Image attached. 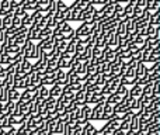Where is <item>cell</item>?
I'll use <instances>...</instances> for the list:
<instances>
[{
	"instance_id": "681fc988",
	"label": "cell",
	"mask_w": 160,
	"mask_h": 135,
	"mask_svg": "<svg viewBox=\"0 0 160 135\" xmlns=\"http://www.w3.org/2000/svg\"><path fill=\"white\" fill-rule=\"evenodd\" d=\"M152 135H160V130H159V131H155V132H153Z\"/></svg>"
},
{
	"instance_id": "d590c367",
	"label": "cell",
	"mask_w": 160,
	"mask_h": 135,
	"mask_svg": "<svg viewBox=\"0 0 160 135\" xmlns=\"http://www.w3.org/2000/svg\"><path fill=\"white\" fill-rule=\"evenodd\" d=\"M10 62V55L7 52H4V49H0V64H7Z\"/></svg>"
},
{
	"instance_id": "c3c4849f",
	"label": "cell",
	"mask_w": 160,
	"mask_h": 135,
	"mask_svg": "<svg viewBox=\"0 0 160 135\" xmlns=\"http://www.w3.org/2000/svg\"><path fill=\"white\" fill-rule=\"evenodd\" d=\"M107 3H112V4H115V3H118V0H107Z\"/></svg>"
},
{
	"instance_id": "ffe728a7",
	"label": "cell",
	"mask_w": 160,
	"mask_h": 135,
	"mask_svg": "<svg viewBox=\"0 0 160 135\" xmlns=\"http://www.w3.org/2000/svg\"><path fill=\"white\" fill-rule=\"evenodd\" d=\"M11 7H10V0H0V14L4 16V14L10 13Z\"/></svg>"
},
{
	"instance_id": "7bdbcfd3",
	"label": "cell",
	"mask_w": 160,
	"mask_h": 135,
	"mask_svg": "<svg viewBox=\"0 0 160 135\" xmlns=\"http://www.w3.org/2000/svg\"><path fill=\"white\" fill-rule=\"evenodd\" d=\"M4 38H6V30L3 27H0V42H3Z\"/></svg>"
},
{
	"instance_id": "7a4b0ae2",
	"label": "cell",
	"mask_w": 160,
	"mask_h": 135,
	"mask_svg": "<svg viewBox=\"0 0 160 135\" xmlns=\"http://www.w3.org/2000/svg\"><path fill=\"white\" fill-rule=\"evenodd\" d=\"M38 44L41 45V49H42V54H44V55L48 56L53 52V47H55V44H53L52 38L41 39V41H38Z\"/></svg>"
},
{
	"instance_id": "f6af8a7d",
	"label": "cell",
	"mask_w": 160,
	"mask_h": 135,
	"mask_svg": "<svg viewBox=\"0 0 160 135\" xmlns=\"http://www.w3.org/2000/svg\"><path fill=\"white\" fill-rule=\"evenodd\" d=\"M4 80H6V73H4V72L0 70V86H2L3 83H4Z\"/></svg>"
},
{
	"instance_id": "f1b7e54d",
	"label": "cell",
	"mask_w": 160,
	"mask_h": 135,
	"mask_svg": "<svg viewBox=\"0 0 160 135\" xmlns=\"http://www.w3.org/2000/svg\"><path fill=\"white\" fill-rule=\"evenodd\" d=\"M20 45H16V44H13V45H10V47H7V48H3L4 49V52H7L8 55H14V54H17V52H20Z\"/></svg>"
},
{
	"instance_id": "816d5d0a",
	"label": "cell",
	"mask_w": 160,
	"mask_h": 135,
	"mask_svg": "<svg viewBox=\"0 0 160 135\" xmlns=\"http://www.w3.org/2000/svg\"><path fill=\"white\" fill-rule=\"evenodd\" d=\"M48 135H58V134H55V132H48Z\"/></svg>"
},
{
	"instance_id": "1f68e13d",
	"label": "cell",
	"mask_w": 160,
	"mask_h": 135,
	"mask_svg": "<svg viewBox=\"0 0 160 135\" xmlns=\"http://www.w3.org/2000/svg\"><path fill=\"white\" fill-rule=\"evenodd\" d=\"M128 91H129V89H128L127 85H122V83H119L118 87H117L115 93H118L119 96H125V94H128Z\"/></svg>"
},
{
	"instance_id": "f5cc1de1",
	"label": "cell",
	"mask_w": 160,
	"mask_h": 135,
	"mask_svg": "<svg viewBox=\"0 0 160 135\" xmlns=\"http://www.w3.org/2000/svg\"><path fill=\"white\" fill-rule=\"evenodd\" d=\"M2 48H3V47H2V42H0V49H2Z\"/></svg>"
},
{
	"instance_id": "603a6c76",
	"label": "cell",
	"mask_w": 160,
	"mask_h": 135,
	"mask_svg": "<svg viewBox=\"0 0 160 135\" xmlns=\"http://www.w3.org/2000/svg\"><path fill=\"white\" fill-rule=\"evenodd\" d=\"M6 104H7V114H14V116H16L17 110H18V103L17 101H10V100H8Z\"/></svg>"
},
{
	"instance_id": "9a60e30c",
	"label": "cell",
	"mask_w": 160,
	"mask_h": 135,
	"mask_svg": "<svg viewBox=\"0 0 160 135\" xmlns=\"http://www.w3.org/2000/svg\"><path fill=\"white\" fill-rule=\"evenodd\" d=\"M8 91H10V86H7L6 83H3L0 86V101L7 103L8 101Z\"/></svg>"
},
{
	"instance_id": "83f0119b",
	"label": "cell",
	"mask_w": 160,
	"mask_h": 135,
	"mask_svg": "<svg viewBox=\"0 0 160 135\" xmlns=\"http://www.w3.org/2000/svg\"><path fill=\"white\" fill-rule=\"evenodd\" d=\"M115 33L118 34L119 37H122L124 34H127V28H125V21H118L115 27Z\"/></svg>"
},
{
	"instance_id": "836d02e7",
	"label": "cell",
	"mask_w": 160,
	"mask_h": 135,
	"mask_svg": "<svg viewBox=\"0 0 160 135\" xmlns=\"http://www.w3.org/2000/svg\"><path fill=\"white\" fill-rule=\"evenodd\" d=\"M56 120L62 121V122H68L69 121V113H68V111H61V113H58V116H56Z\"/></svg>"
},
{
	"instance_id": "2e32d148",
	"label": "cell",
	"mask_w": 160,
	"mask_h": 135,
	"mask_svg": "<svg viewBox=\"0 0 160 135\" xmlns=\"http://www.w3.org/2000/svg\"><path fill=\"white\" fill-rule=\"evenodd\" d=\"M41 83L45 86L55 85V73H45L44 76H41Z\"/></svg>"
},
{
	"instance_id": "4fadbf2b",
	"label": "cell",
	"mask_w": 160,
	"mask_h": 135,
	"mask_svg": "<svg viewBox=\"0 0 160 135\" xmlns=\"http://www.w3.org/2000/svg\"><path fill=\"white\" fill-rule=\"evenodd\" d=\"M128 110L131 113H142V101L141 99H132L131 100V104H129V108Z\"/></svg>"
},
{
	"instance_id": "8992f818",
	"label": "cell",
	"mask_w": 160,
	"mask_h": 135,
	"mask_svg": "<svg viewBox=\"0 0 160 135\" xmlns=\"http://www.w3.org/2000/svg\"><path fill=\"white\" fill-rule=\"evenodd\" d=\"M102 11V18H112L114 17V4L112 3H105L104 6H101Z\"/></svg>"
},
{
	"instance_id": "d6986e66",
	"label": "cell",
	"mask_w": 160,
	"mask_h": 135,
	"mask_svg": "<svg viewBox=\"0 0 160 135\" xmlns=\"http://www.w3.org/2000/svg\"><path fill=\"white\" fill-rule=\"evenodd\" d=\"M104 61L108 62V64L117 61V51L114 49V48H110L107 52H104Z\"/></svg>"
},
{
	"instance_id": "74e56055",
	"label": "cell",
	"mask_w": 160,
	"mask_h": 135,
	"mask_svg": "<svg viewBox=\"0 0 160 135\" xmlns=\"http://www.w3.org/2000/svg\"><path fill=\"white\" fill-rule=\"evenodd\" d=\"M98 72H97V65L94 64H87V75H90V76H93V75H97Z\"/></svg>"
},
{
	"instance_id": "5b68a950",
	"label": "cell",
	"mask_w": 160,
	"mask_h": 135,
	"mask_svg": "<svg viewBox=\"0 0 160 135\" xmlns=\"http://www.w3.org/2000/svg\"><path fill=\"white\" fill-rule=\"evenodd\" d=\"M91 25H93V23H82L75 30V37H82V35H86V34H90Z\"/></svg>"
},
{
	"instance_id": "d6a6232c",
	"label": "cell",
	"mask_w": 160,
	"mask_h": 135,
	"mask_svg": "<svg viewBox=\"0 0 160 135\" xmlns=\"http://www.w3.org/2000/svg\"><path fill=\"white\" fill-rule=\"evenodd\" d=\"M152 90H153V96H160V79L153 80Z\"/></svg>"
},
{
	"instance_id": "e0dca14e",
	"label": "cell",
	"mask_w": 160,
	"mask_h": 135,
	"mask_svg": "<svg viewBox=\"0 0 160 135\" xmlns=\"http://www.w3.org/2000/svg\"><path fill=\"white\" fill-rule=\"evenodd\" d=\"M158 61H160V45L153 48L150 55H149V59H148L149 64H153V62H158Z\"/></svg>"
},
{
	"instance_id": "ac0fdd59",
	"label": "cell",
	"mask_w": 160,
	"mask_h": 135,
	"mask_svg": "<svg viewBox=\"0 0 160 135\" xmlns=\"http://www.w3.org/2000/svg\"><path fill=\"white\" fill-rule=\"evenodd\" d=\"M13 16L14 14L11 13H7V14H4L3 16V20H2V27L4 28V30H7V28H10L11 27V23H13Z\"/></svg>"
},
{
	"instance_id": "f35d334b",
	"label": "cell",
	"mask_w": 160,
	"mask_h": 135,
	"mask_svg": "<svg viewBox=\"0 0 160 135\" xmlns=\"http://www.w3.org/2000/svg\"><path fill=\"white\" fill-rule=\"evenodd\" d=\"M11 27H13V28H20V27H21V17L13 16V23H11Z\"/></svg>"
},
{
	"instance_id": "277c9868",
	"label": "cell",
	"mask_w": 160,
	"mask_h": 135,
	"mask_svg": "<svg viewBox=\"0 0 160 135\" xmlns=\"http://www.w3.org/2000/svg\"><path fill=\"white\" fill-rule=\"evenodd\" d=\"M39 31H41V28L38 27V24L30 25V27H28V30H27V38L31 39V41H38Z\"/></svg>"
},
{
	"instance_id": "4316f807",
	"label": "cell",
	"mask_w": 160,
	"mask_h": 135,
	"mask_svg": "<svg viewBox=\"0 0 160 135\" xmlns=\"http://www.w3.org/2000/svg\"><path fill=\"white\" fill-rule=\"evenodd\" d=\"M38 94H39V97H41V99H47V97L49 96V87H48V86H45V85H41L38 87Z\"/></svg>"
},
{
	"instance_id": "52a82bcc",
	"label": "cell",
	"mask_w": 160,
	"mask_h": 135,
	"mask_svg": "<svg viewBox=\"0 0 160 135\" xmlns=\"http://www.w3.org/2000/svg\"><path fill=\"white\" fill-rule=\"evenodd\" d=\"M24 79H25V75H21V73L14 75V82H13V86H11V87L18 89V90H22V89L25 87Z\"/></svg>"
},
{
	"instance_id": "7402d4cb",
	"label": "cell",
	"mask_w": 160,
	"mask_h": 135,
	"mask_svg": "<svg viewBox=\"0 0 160 135\" xmlns=\"http://www.w3.org/2000/svg\"><path fill=\"white\" fill-rule=\"evenodd\" d=\"M61 93H62V86L56 85V83L51 86V89H49V96H52V97H55V99H58V97L61 96Z\"/></svg>"
},
{
	"instance_id": "9c48e42d",
	"label": "cell",
	"mask_w": 160,
	"mask_h": 135,
	"mask_svg": "<svg viewBox=\"0 0 160 135\" xmlns=\"http://www.w3.org/2000/svg\"><path fill=\"white\" fill-rule=\"evenodd\" d=\"M55 83L59 86H63L68 83V79H66V72L63 69H58L55 72Z\"/></svg>"
},
{
	"instance_id": "484cf974",
	"label": "cell",
	"mask_w": 160,
	"mask_h": 135,
	"mask_svg": "<svg viewBox=\"0 0 160 135\" xmlns=\"http://www.w3.org/2000/svg\"><path fill=\"white\" fill-rule=\"evenodd\" d=\"M42 16H44V14H42V11H38V10H34L32 13L30 14V18L32 20V23L34 24H38L39 21H41V18H42Z\"/></svg>"
},
{
	"instance_id": "60d3db41",
	"label": "cell",
	"mask_w": 160,
	"mask_h": 135,
	"mask_svg": "<svg viewBox=\"0 0 160 135\" xmlns=\"http://www.w3.org/2000/svg\"><path fill=\"white\" fill-rule=\"evenodd\" d=\"M91 91H93L94 94H98V93H101V86H98V85H93L91 87H88Z\"/></svg>"
},
{
	"instance_id": "bcb514c9",
	"label": "cell",
	"mask_w": 160,
	"mask_h": 135,
	"mask_svg": "<svg viewBox=\"0 0 160 135\" xmlns=\"http://www.w3.org/2000/svg\"><path fill=\"white\" fill-rule=\"evenodd\" d=\"M141 132L139 131H135V130H128L127 131V135H139Z\"/></svg>"
},
{
	"instance_id": "ba28073f",
	"label": "cell",
	"mask_w": 160,
	"mask_h": 135,
	"mask_svg": "<svg viewBox=\"0 0 160 135\" xmlns=\"http://www.w3.org/2000/svg\"><path fill=\"white\" fill-rule=\"evenodd\" d=\"M30 72H32V64L30 62L28 58H24L20 62V73L21 75H28Z\"/></svg>"
},
{
	"instance_id": "6da1fadb",
	"label": "cell",
	"mask_w": 160,
	"mask_h": 135,
	"mask_svg": "<svg viewBox=\"0 0 160 135\" xmlns=\"http://www.w3.org/2000/svg\"><path fill=\"white\" fill-rule=\"evenodd\" d=\"M90 113H91L90 104H83V106H80L79 113H78V118H76L80 125H83L84 122L90 121Z\"/></svg>"
},
{
	"instance_id": "ab89813d",
	"label": "cell",
	"mask_w": 160,
	"mask_h": 135,
	"mask_svg": "<svg viewBox=\"0 0 160 135\" xmlns=\"http://www.w3.org/2000/svg\"><path fill=\"white\" fill-rule=\"evenodd\" d=\"M100 55H102V48L94 45L93 47V56H100Z\"/></svg>"
},
{
	"instance_id": "8d00e7d4",
	"label": "cell",
	"mask_w": 160,
	"mask_h": 135,
	"mask_svg": "<svg viewBox=\"0 0 160 135\" xmlns=\"http://www.w3.org/2000/svg\"><path fill=\"white\" fill-rule=\"evenodd\" d=\"M142 14H143V8L135 4V8H133V13H132V18H141Z\"/></svg>"
},
{
	"instance_id": "44dd1931",
	"label": "cell",
	"mask_w": 160,
	"mask_h": 135,
	"mask_svg": "<svg viewBox=\"0 0 160 135\" xmlns=\"http://www.w3.org/2000/svg\"><path fill=\"white\" fill-rule=\"evenodd\" d=\"M52 37V28L49 27H44L41 28V31H39V38L38 41H41V39H48Z\"/></svg>"
},
{
	"instance_id": "f546056e",
	"label": "cell",
	"mask_w": 160,
	"mask_h": 135,
	"mask_svg": "<svg viewBox=\"0 0 160 135\" xmlns=\"http://www.w3.org/2000/svg\"><path fill=\"white\" fill-rule=\"evenodd\" d=\"M18 135H31V130L25 125V122H22V124H20V128L16 131Z\"/></svg>"
},
{
	"instance_id": "cb8c5ba5",
	"label": "cell",
	"mask_w": 160,
	"mask_h": 135,
	"mask_svg": "<svg viewBox=\"0 0 160 135\" xmlns=\"http://www.w3.org/2000/svg\"><path fill=\"white\" fill-rule=\"evenodd\" d=\"M20 93H21V91H20L18 89L10 87V91H8V100H10V101H18Z\"/></svg>"
},
{
	"instance_id": "7c38bea8",
	"label": "cell",
	"mask_w": 160,
	"mask_h": 135,
	"mask_svg": "<svg viewBox=\"0 0 160 135\" xmlns=\"http://www.w3.org/2000/svg\"><path fill=\"white\" fill-rule=\"evenodd\" d=\"M97 72L98 73H101V75H104L105 77H108V76H112L111 75V69H110V64L108 62H101V64H98L97 65Z\"/></svg>"
},
{
	"instance_id": "4dcf8cb0",
	"label": "cell",
	"mask_w": 160,
	"mask_h": 135,
	"mask_svg": "<svg viewBox=\"0 0 160 135\" xmlns=\"http://www.w3.org/2000/svg\"><path fill=\"white\" fill-rule=\"evenodd\" d=\"M104 101H105V96L101 93H98V94H93L90 104H97V103H104Z\"/></svg>"
},
{
	"instance_id": "f907efd6",
	"label": "cell",
	"mask_w": 160,
	"mask_h": 135,
	"mask_svg": "<svg viewBox=\"0 0 160 135\" xmlns=\"http://www.w3.org/2000/svg\"><path fill=\"white\" fill-rule=\"evenodd\" d=\"M2 20H3V16L0 14V27H2Z\"/></svg>"
},
{
	"instance_id": "5bb4252c",
	"label": "cell",
	"mask_w": 160,
	"mask_h": 135,
	"mask_svg": "<svg viewBox=\"0 0 160 135\" xmlns=\"http://www.w3.org/2000/svg\"><path fill=\"white\" fill-rule=\"evenodd\" d=\"M97 134V128L91 124L90 121L84 122L82 127V135H96Z\"/></svg>"
},
{
	"instance_id": "d4e9b609",
	"label": "cell",
	"mask_w": 160,
	"mask_h": 135,
	"mask_svg": "<svg viewBox=\"0 0 160 135\" xmlns=\"http://www.w3.org/2000/svg\"><path fill=\"white\" fill-rule=\"evenodd\" d=\"M149 24H152V25H160V10L159 11H155V13L150 14Z\"/></svg>"
},
{
	"instance_id": "7dc6e473",
	"label": "cell",
	"mask_w": 160,
	"mask_h": 135,
	"mask_svg": "<svg viewBox=\"0 0 160 135\" xmlns=\"http://www.w3.org/2000/svg\"><path fill=\"white\" fill-rule=\"evenodd\" d=\"M35 135H48V131L47 130H38L35 132Z\"/></svg>"
},
{
	"instance_id": "8fae6325",
	"label": "cell",
	"mask_w": 160,
	"mask_h": 135,
	"mask_svg": "<svg viewBox=\"0 0 160 135\" xmlns=\"http://www.w3.org/2000/svg\"><path fill=\"white\" fill-rule=\"evenodd\" d=\"M28 79H30V85L31 86H35V87H39L42 85L41 83V75H38L35 70L30 72L28 73Z\"/></svg>"
},
{
	"instance_id": "e575fe53",
	"label": "cell",
	"mask_w": 160,
	"mask_h": 135,
	"mask_svg": "<svg viewBox=\"0 0 160 135\" xmlns=\"http://www.w3.org/2000/svg\"><path fill=\"white\" fill-rule=\"evenodd\" d=\"M63 130H65V122L56 120V125H55V131H53V132L58 134V135H62L63 134Z\"/></svg>"
},
{
	"instance_id": "ee69618b",
	"label": "cell",
	"mask_w": 160,
	"mask_h": 135,
	"mask_svg": "<svg viewBox=\"0 0 160 135\" xmlns=\"http://www.w3.org/2000/svg\"><path fill=\"white\" fill-rule=\"evenodd\" d=\"M112 135H127V131H124V130H121V128H118V130L114 131Z\"/></svg>"
},
{
	"instance_id": "3957f363",
	"label": "cell",
	"mask_w": 160,
	"mask_h": 135,
	"mask_svg": "<svg viewBox=\"0 0 160 135\" xmlns=\"http://www.w3.org/2000/svg\"><path fill=\"white\" fill-rule=\"evenodd\" d=\"M102 106H104V103L94 104V108H91V113H90V121H101Z\"/></svg>"
},
{
	"instance_id": "30bf717a",
	"label": "cell",
	"mask_w": 160,
	"mask_h": 135,
	"mask_svg": "<svg viewBox=\"0 0 160 135\" xmlns=\"http://www.w3.org/2000/svg\"><path fill=\"white\" fill-rule=\"evenodd\" d=\"M129 96L132 97V99H141L142 93H143V89H142L141 85H138V83H135V85H132V87L129 89Z\"/></svg>"
},
{
	"instance_id": "b9f144b4",
	"label": "cell",
	"mask_w": 160,
	"mask_h": 135,
	"mask_svg": "<svg viewBox=\"0 0 160 135\" xmlns=\"http://www.w3.org/2000/svg\"><path fill=\"white\" fill-rule=\"evenodd\" d=\"M135 4L139 6V7H142V8H145L146 7V4H148V0H136Z\"/></svg>"
}]
</instances>
